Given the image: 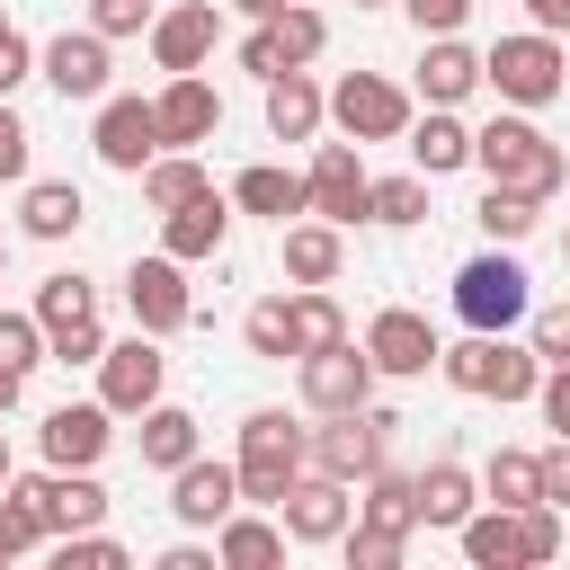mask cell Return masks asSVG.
<instances>
[{
  "label": "cell",
  "instance_id": "6da1fadb",
  "mask_svg": "<svg viewBox=\"0 0 570 570\" xmlns=\"http://www.w3.org/2000/svg\"><path fill=\"white\" fill-rule=\"evenodd\" d=\"M472 169H481L490 187H517V196H534V205H552V196L570 187V160H561V142H543L525 116H490V125L472 134Z\"/></svg>",
  "mask_w": 570,
  "mask_h": 570
},
{
  "label": "cell",
  "instance_id": "7a4b0ae2",
  "mask_svg": "<svg viewBox=\"0 0 570 570\" xmlns=\"http://www.w3.org/2000/svg\"><path fill=\"white\" fill-rule=\"evenodd\" d=\"M436 374H445L454 392H472V401H534L543 356H534L525 338H508V330H472L463 347H436Z\"/></svg>",
  "mask_w": 570,
  "mask_h": 570
},
{
  "label": "cell",
  "instance_id": "3957f363",
  "mask_svg": "<svg viewBox=\"0 0 570 570\" xmlns=\"http://www.w3.org/2000/svg\"><path fill=\"white\" fill-rule=\"evenodd\" d=\"M303 436H312V428H294L285 410H249V419H240V454H232L240 508H276V499H285V481L303 472Z\"/></svg>",
  "mask_w": 570,
  "mask_h": 570
},
{
  "label": "cell",
  "instance_id": "277c9868",
  "mask_svg": "<svg viewBox=\"0 0 570 570\" xmlns=\"http://www.w3.org/2000/svg\"><path fill=\"white\" fill-rule=\"evenodd\" d=\"M481 80H490L508 107H552L561 80H570V53H561V36L525 27V36H499V45L481 53Z\"/></svg>",
  "mask_w": 570,
  "mask_h": 570
},
{
  "label": "cell",
  "instance_id": "5b68a950",
  "mask_svg": "<svg viewBox=\"0 0 570 570\" xmlns=\"http://www.w3.org/2000/svg\"><path fill=\"white\" fill-rule=\"evenodd\" d=\"M454 312H463V330H517V321L534 312V285H525V267L508 258V240H490L481 258L454 267Z\"/></svg>",
  "mask_w": 570,
  "mask_h": 570
},
{
  "label": "cell",
  "instance_id": "8992f818",
  "mask_svg": "<svg viewBox=\"0 0 570 570\" xmlns=\"http://www.w3.org/2000/svg\"><path fill=\"white\" fill-rule=\"evenodd\" d=\"M27 312L45 321V356H53V365H98L107 330H98V285H89V276H71V267L45 276Z\"/></svg>",
  "mask_w": 570,
  "mask_h": 570
},
{
  "label": "cell",
  "instance_id": "52a82bcc",
  "mask_svg": "<svg viewBox=\"0 0 570 570\" xmlns=\"http://www.w3.org/2000/svg\"><path fill=\"white\" fill-rule=\"evenodd\" d=\"M392 428H401V419H392V410H374V401H365V410H330V428H312V436H303V463L356 490V481L383 463V436H392Z\"/></svg>",
  "mask_w": 570,
  "mask_h": 570
},
{
  "label": "cell",
  "instance_id": "ba28073f",
  "mask_svg": "<svg viewBox=\"0 0 570 570\" xmlns=\"http://www.w3.org/2000/svg\"><path fill=\"white\" fill-rule=\"evenodd\" d=\"M330 125H338L347 142H401V134H410V89L383 80V71H347V80L330 89Z\"/></svg>",
  "mask_w": 570,
  "mask_h": 570
},
{
  "label": "cell",
  "instance_id": "9c48e42d",
  "mask_svg": "<svg viewBox=\"0 0 570 570\" xmlns=\"http://www.w3.org/2000/svg\"><path fill=\"white\" fill-rule=\"evenodd\" d=\"M160 383H169V356H160L151 330L98 347V401H107V419H142V410L160 401Z\"/></svg>",
  "mask_w": 570,
  "mask_h": 570
},
{
  "label": "cell",
  "instance_id": "30bf717a",
  "mask_svg": "<svg viewBox=\"0 0 570 570\" xmlns=\"http://www.w3.org/2000/svg\"><path fill=\"white\" fill-rule=\"evenodd\" d=\"M294 383H303V410H365L374 401V356H365V338H338V347H312V356H294Z\"/></svg>",
  "mask_w": 570,
  "mask_h": 570
},
{
  "label": "cell",
  "instance_id": "8fae6325",
  "mask_svg": "<svg viewBox=\"0 0 570 570\" xmlns=\"http://www.w3.org/2000/svg\"><path fill=\"white\" fill-rule=\"evenodd\" d=\"M347 517H356V499H347V481H330V472H294L285 481V499H276V525H285V543H338L347 534Z\"/></svg>",
  "mask_w": 570,
  "mask_h": 570
},
{
  "label": "cell",
  "instance_id": "7c38bea8",
  "mask_svg": "<svg viewBox=\"0 0 570 570\" xmlns=\"http://www.w3.org/2000/svg\"><path fill=\"white\" fill-rule=\"evenodd\" d=\"M365 160H356V142H312V169H303V205L321 214V223H365Z\"/></svg>",
  "mask_w": 570,
  "mask_h": 570
},
{
  "label": "cell",
  "instance_id": "4fadbf2b",
  "mask_svg": "<svg viewBox=\"0 0 570 570\" xmlns=\"http://www.w3.org/2000/svg\"><path fill=\"white\" fill-rule=\"evenodd\" d=\"M125 303H134V330H151V338H169V330H187V321H196V294H187V267H178L169 249H151V258H134V276H125Z\"/></svg>",
  "mask_w": 570,
  "mask_h": 570
},
{
  "label": "cell",
  "instance_id": "5bb4252c",
  "mask_svg": "<svg viewBox=\"0 0 570 570\" xmlns=\"http://www.w3.org/2000/svg\"><path fill=\"white\" fill-rule=\"evenodd\" d=\"M232 508H240V472H232V463H214V454L196 445V454L169 472V517H178L187 534H214Z\"/></svg>",
  "mask_w": 570,
  "mask_h": 570
},
{
  "label": "cell",
  "instance_id": "9a60e30c",
  "mask_svg": "<svg viewBox=\"0 0 570 570\" xmlns=\"http://www.w3.org/2000/svg\"><path fill=\"white\" fill-rule=\"evenodd\" d=\"M436 330H428V312H410V303H383L374 321H365V356H374V374H392V383H410V374H428L436 365Z\"/></svg>",
  "mask_w": 570,
  "mask_h": 570
},
{
  "label": "cell",
  "instance_id": "2e32d148",
  "mask_svg": "<svg viewBox=\"0 0 570 570\" xmlns=\"http://www.w3.org/2000/svg\"><path fill=\"white\" fill-rule=\"evenodd\" d=\"M89 142H98V160H107V169H125V178H142V160H151V151H169V142H160L151 98H98Z\"/></svg>",
  "mask_w": 570,
  "mask_h": 570
},
{
  "label": "cell",
  "instance_id": "e0dca14e",
  "mask_svg": "<svg viewBox=\"0 0 570 570\" xmlns=\"http://www.w3.org/2000/svg\"><path fill=\"white\" fill-rule=\"evenodd\" d=\"M151 116H160V142H169V151H196V142H214L223 98H214L205 71H169V89L151 98Z\"/></svg>",
  "mask_w": 570,
  "mask_h": 570
},
{
  "label": "cell",
  "instance_id": "ac0fdd59",
  "mask_svg": "<svg viewBox=\"0 0 570 570\" xmlns=\"http://www.w3.org/2000/svg\"><path fill=\"white\" fill-rule=\"evenodd\" d=\"M223 240H232V196H214V187L160 214V249H169L178 267H196V258H223Z\"/></svg>",
  "mask_w": 570,
  "mask_h": 570
},
{
  "label": "cell",
  "instance_id": "d6986e66",
  "mask_svg": "<svg viewBox=\"0 0 570 570\" xmlns=\"http://www.w3.org/2000/svg\"><path fill=\"white\" fill-rule=\"evenodd\" d=\"M36 436H45V463L53 472H98V454H107L116 428H107V401H62Z\"/></svg>",
  "mask_w": 570,
  "mask_h": 570
},
{
  "label": "cell",
  "instance_id": "ffe728a7",
  "mask_svg": "<svg viewBox=\"0 0 570 570\" xmlns=\"http://www.w3.org/2000/svg\"><path fill=\"white\" fill-rule=\"evenodd\" d=\"M214 36H223L214 0H178V9H160V18H151V62H160V71H205Z\"/></svg>",
  "mask_w": 570,
  "mask_h": 570
},
{
  "label": "cell",
  "instance_id": "44dd1931",
  "mask_svg": "<svg viewBox=\"0 0 570 570\" xmlns=\"http://www.w3.org/2000/svg\"><path fill=\"white\" fill-rule=\"evenodd\" d=\"M36 71H45L62 98H107V71H116V62H107V36L80 27V36H53V45L36 53Z\"/></svg>",
  "mask_w": 570,
  "mask_h": 570
},
{
  "label": "cell",
  "instance_id": "7402d4cb",
  "mask_svg": "<svg viewBox=\"0 0 570 570\" xmlns=\"http://www.w3.org/2000/svg\"><path fill=\"white\" fill-rule=\"evenodd\" d=\"M472 89H481V53L463 36H428L419 45V98L428 107H463Z\"/></svg>",
  "mask_w": 570,
  "mask_h": 570
},
{
  "label": "cell",
  "instance_id": "603a6c76",
  "mask_svg": "<svg viewBox=\"0 0 570 570\" xmlns=\"http://www.w3.org/2000/svg\"><path fill=\"white\" fill-rule=\"evenodd\" d=\"M410 490H419V525H445V534H454V525L481 508V481H472L454 454H436L428 472H410Z\"/></svg>",
  "mask_w": 570,
  "mask_h": 570
},
{
  "label": "cell",
  "instance_id": "cb8c5ba5",
  "mask_svg": "<svg viewBox=\"0 0 570 570\" xmlns=\"http://www.w3.org/2000/svg\"><path fill=\"white\" fill-rule=\"evenodd\" d=\"M454 543H463L472 570H525V525H517V508H472V517L454 525Z\"/></svg>",
  "mask_w": 570,
  "mask_h": 570
},
{
  "label": "cell",
  "instance_id": "d4e9b609",
  "mask_svg": "<svg viewBox=\"0 0 570 570\" xmlns=\"http://www.w3.org/2000/svg\"><path fill=\"white\" fill-rule=\"evenodd\" d=\"M321 116H330V98H321L312 71H276V80H267V134H276V142H312Z\"/></svg>",
  "mask_w": 570,
  "mask_h": 570
},
{
  "label": "cell",
  "instance_id": "484cf974",
  "mask_svg": "<svg viewBox=\"0 0 570 570\" xmlns=\"http://www.w3.org/2000/svg\"><path fill=\"white\" fill-rule=\"evenodd\" d=\"M410 160H419V178L472 169V125H463L454 107H428V116H410Z\"/></svg>",
  "mask_w": 570,
  "mask_h": 570
},
{
  "label": "cell",
  "instance_id": "4316f807",
  "mask_svg": "<svg viewBox=\"0 0 570 570\" xmlns=\"http://www.w3.org/2000/svg\"><path fill=\"white\" fill-rule=\"evenodd\" d=\"M232 214L285 223V214H312V205H303V178H294V169H276V160H249V169L232 178Z\"/></svg>",
  "mask_w": 570,
  "mask_h": 570
},
{
  "label": "cell",
  "instance_id": "83f0119b",
  "mask_svg": "<svg viewBox=\"0 0 570 570\" xmlns=\"http://www.w3.org/2000/svg\"><path fill=\"white\" fill-rule=\"evenodd\" d=\"M338 267H347L338 223H321V214H312V223H285V276H294V285H330Z\"/></svg>",
  "mask_w": 570,
  "mask_h": 570
},
{
  "label": "cell",
  "instance_id": "f1b7e54d",
  "mask_svg": "<svg viewBox=\"0 0 570 570\" xmlns=\"http://www.w3.org/2000/svg\"><path fill=\"white\" fill-rule=\"evenodd\" d=\"M18 223H27V240H71V232L89 223V205H80L71 178H36L27 205H18Z\"/></svg>",
  "mask_w": 570,
  "mask_h": 570
},
{
  "label": "cell",
  "instance_id": "f546056e",
  "mask_svg": "<svg viewBox=\"0 0 570 570\" xmlns=\"http://www.w3.org/2000/svg\"><path fill=\"white\" fill-rule=\"evenodd\" d=\"M214 561H223V570H267V561H285V525L232 508V517L214 525Z\"/></svg>",
  "mask_w": 570,
  "mask_h": 570
},
{
  "label": "cell",
  "instance_id": "4dcf8cb0",
  "mask_svg": "<svg viewBox=\"0 0 570 570\" xmlns=\"http://www.w3.org/2000/svg\"><path fill=\"white\" fill-rule=\"evenodd\" d=\"M214 178H205V160L196 151H151L142 160V205L151 214H169V205H187V196H205Z\"/></svg>",
  "mask_w": 570,
  "mask_h": 570
},
{
  "label": "cell",
  "instance_id": "1f68e13d",
  "mask_svg": "<svg viewBox=\"0 0 570 570\" xmlns=\"http://www.w3.org/2000/svg\"><path fill=\"white\" fill-rule=\"evenodd\" d=\"M187 454H196V410L151 401V410H142V463H151V472H178Z\"/></svg>",
  "mask_w": 570,
  "mask_h": 570
},
{
  "label": "cell",
  "instance_id": "d6a6232c",
  "mask_svg": "<svg viewBox=\"0 0 570 570\" xmlns=\"http://www.w3.org/2000/svg\"><path fill=\"white\" fill-rule=\"evenodd\" d=\"M356 490H365V499H356V517H365V525L419 534V490H410V472H383V463H374V472H365Z\"/></svg>",
  "mask_w": 570,
  "mask_h": 570
},
{
  "label": "cell",
  "instance_id": "836d02e7",
  "mask_svg": "<svg viewBox=\"0 0 570 570\" xmlns=\"http://www.w3.org/2000/svg\"><path fill=\"white\" fill-rule=\"evenodd\" d=\"M258 27L276 36V53H285V71H303V62H312V53L330 45V18H321V9H303V0H285V9H276V18H258Z\"/></svg>",
  "mask_w": 570,
  "mask_h": 570
},
{
  "label": "cell",
  "instance_id": "e575fe53",
  "mask_svg": "<svg viewBox=\"0 0 570 570\" xmlns=\"http://www.w3.org/2000/svg\"><path fill=\"white\" fill-rule=\"evenodd\" d=\"M285 312H294V356H312V347H338V338H347V312H338L321 285L285 294Z\"/></svg>",
  "mask_w": 570,
  "mask_h": 570
},
{
  "label": "cell",
  "instance_id": "d590c367",
  "mask_svg": "<svg viewBox=\"0 0 570 570\" xmlns=\"http://www.w3.org/2000/svg\"><path fill=\"white\" fill-rule=\"evenodd\" d=\"M365 223H392V232L428 223V178H419V169H410V178H374V187H365Z\"/></svg>",
  "mask_w": 570,
  "mask_h": 570
},
{
  "label": "cell",
  "instance_id": "8d00e7d4",
  "mask_svg": "<svg viewBox=\"0 0 570 570\" xmlns=\"http://www.w3.org/2000/svg\"><path fill=\"white\" fill-rule=\"evenodd\" d=\"M481 490H490V508H534V499H543L534 454H525V445H499V454H490V472H481Z\"/></svg>",
  "mask_w": 570,
  "mask_h": 570
},
{
  "label": "cell",
  "instance_id": "74e56055",
  "mask_svg": "<svg viewBox=\"0 0 570 570\" xmlns=\"http://www.w3.org/2000/svg\"><path fill=\"white\" fill-rule=\"evenodd\" d=\"M534 214H543V205H534V196H517V187H481V205H472V223H481L490 240H508V249L534 232Z\"/></svg>",
  "mask_w": 570,
  "mask_h": 570
},
{
  "label": "cell",
  "instance_id": "f35d334b",
  "mask_svg": "<svg viewBox=\"0 0 570 570\" xmlns=\"http://www.w3.org/2000/svg\"><path fill=\"white\" fill-rule=\"evenodd\" d=\"M240 338H249V356H267V365H285V356H294V312H285V294H267V303H249V321H240Z\"/></svg>",
  "mask_w": 570,
  "mask_h": 570
},
{
  "label": "cell",
  "instance_id": "ab89813d",
  "mask_svg": "<svg viewBox=\"0 0 570 570\" xmlns=\"http://www.w3.org/2000/svg\"><path fill=\"white\" fill-rule=\"evenodd\" d=\"M338 552H347V570H401V552H410V534H392V525H365V517H347V534H338Z\"/></svg>",
  "mask_w": 570,
  "mask_h": 570
},
{
  "label": "cell",
  "instance_id": "60d3db41",
  "mask_svg": "<svg viewBox=\"0 0 570 570\" xmlns=\"http://www.w3.org/2000/svg\"><path fill=\"white\" fill-rule=\"evenodd\" d=\"M0 365L9 374H36L45 365V321L36 312H0Z\"/></svg>",
  "mask_w": 570,
  "mask_h": 570
},
{
  "label": "cell",
  "instance_id": "b9f144b4",
  "mask_svg": "<svg viewBox=\"0 0 570 570\" xmlns=\"http://www.w3.org/2000/svg\"><path fill=\"white\" fill-rule=\"evenodd\" d=\"M45 543V517L18 499V490H0V561H18V552H36Z\"/></svg>",
  "mask_w": 570,
  "mask_h": 570
},
{
  "label": "cell",
  "instance_id": "7bdbcfd3",
  "mask_svg": "<svg viewBox=\"0 0 570 570\" xmlns=\"http://www.w3.org/2000/svg\"><path fill=\"white\" fill-rule=\"evenodd\" d=\"M151 18H160L151 0H89V27H98L107 45H116V36H151Z\"/></svg>",
  "mask_w": 570,
  "mask_h": 570
},
{
  "label": "cell",
  "instance_id": "ee69618b",
  "mask_svg": "<svg viewBox=\"0 0 570 570\" xmlns=\"http://www.w3.org/2000/svg\"><path fill=\"white\" fill-rule=\"evenodd\" d=\"M62 561H71V570H116V561H125V543H116V534H98V525H80V534H62Z\"/></svg>",
  "mask_w": 570,
  "mask_h": 570
},
{
  "label": "cell",
  "instance_id": "f6af8a7d",
  "mask_svg": "<svg viewBox=\"0 0 570 570\" xmlns=\"http://www.w3.org/2000/svg\"><path fill=\"white\" fill-rule=\"evenodd\" d=\"M534 330H525V347L543 356V365H570V312H525Z\"/></svg>",
  "mask_w": 570,
  "mask_h": 570
},
{
  "label": "cell",
  "instance_id": "bcb514c9",
  "mask_svg": "<svg viewBox=\"0 0 570 570\" xmlns=\"http://www.w3.org/2000/svg\"><path fill=\"white\" fill-rule=\"evenodd\" d=\"M401 9H410V27H419V36H454V27L472 18V0H401Z\"/></svg>",
  "mask_w": 570,
  "mask_h": 570
},
{
  "label": "cell",
  "instance_id": "7dc6e473",
  "mask_svg": "<svg viewBox=\"0 0 570 570\" xmlns=\"http://www.w3.org/2000/svg\"><path fill=\"white\" fill-rule=\"evenodd\" d=\"M9 178H27V116L0 98V187H9Z\"/></svg>",
  "mask_w": 570,
  "mask_h": 570
},
{
  "label": "cell",
  "instance_id": "c3c4849f",
  "mask_svg": "<svg viewBox=\"0 0 570 570\" xmlns=\"http://www.w3.org/2000/svg\"><path fill=\"white\" fill-rule=\"evenodd\" d=\"M18 80H36V45H27L18 27H0V98H9Z\"/></svg>",
  "mask_w": 570,
  "mask_h": 570
},
{
  "label": "cell",
  "instance_id": "681fc988",
  "mask_svg": "<svg viewBox=\"0 0 570 570\" xmlns=\"http://www.w3.org/2000/svg\"><path fill=\"white\" fill-rule=\"evenodd\" d=\"M534 481H543V508H570V436L552 454H534Z\"/></svg>",
  "mask_w": 570,
  "mask_h": 570
},
{
  "label": "cell",
  "instance_id": "f907efd6",
  "mask_svg": "<svg viewBox=\"0 0 570 570\" xmlns=\"http://www.w3.org/2000/svg\"><path fill=\"white\" fill-rule=\"evenodd\" d=\"M240 71H249L258 89H267V80L285 71V53H276V36H267V27H258V36H240Z\"/></svg>",
  "mask_w": 570,
  "mask_h": 570
},
{
  "label": "cell",
  "instance_id": "816d5d0a",
  "mask_svg": "<svg viewBox=\"0 0 570 570\" xmlns=\"http://www.w3.org/2000/svg\"><path fill=\"white\" fill-rule=\"evenodd\" d=\"M534 401H543V419L570 436V365H543V383H534Z\"/></svg>",
  "mask_w": 570,
  "mask_h": 570
},
{
  "label": "cell",
  "instance_id": "f5cc1de1",
  "mask_svg": "<svg viewBox=\"0 0 570 570\" xmlns=\"http://www.w3.org/2000/svg\"><path fill=\"white\" fill-rule=\"evenodd\" d=\"M160 570H223V561H214V543H169Z\"/></svg>",
  "mask_w": 570,
  "mask_h": 570
},
{
  "label": "cell",
  "instance_id": "db71d44e",
  "mask_svg": "<svg viewBox=\"0 0 570 570\" xmlns=\"http://www.w3.org/2000/svg\"><path fill=\"white\" fill-rule=\"evenodd\" d=\"M525 9H534V27H543V36H570V0H525Z\"/></svg>",
  "mask_w": 570,
  "mask_h": 570
},
{
  "label": "cell",
  "instance_id": "11a10c76",
  "mask_svg": "<svg viewBox=\"0 0 570 570\" xmlns=\"http://www.w3.org/2000/svg\"><path fill=\"white\" fill-rule=\"evenodd\" d=\"M18 392H27V374H9V365H0V419L18 410Z\"/></svg>",
  "mask_w": 570,
  "mask_h": 570
},
{
  "label": "cell",
  "instance_id": "9f6ffc18",
  "mask_svg": "<svg viewBox=\"0 0 570 570\" xmlns=\"http://www.w3.org/2000/svg\"><path fill=\"white\" fill-rule=\"evenodd\" d=\"M240 9H249V18H276V9H285V0H240Z\"/></svg>",
  "mask_w": 570,
  "mask_h": 570
},
{
  "label": "cell",
  "instance_id": "6f0895ef",
  "mask_svg": "<svg viewBox=\"0 0 570 570\" xmlns=\"http://www.w3.org/2000/svg\"><path fill=\"white\" fill-rule=\"evenodd\" d=\"M9 472H18V454H9V436H0V490H9Z\"/></svg>",
  "mask_w": 570,
  "mask_h": 570
},
{
  "label": "cell",
  "instance_id": "680465c9",
  "mask_svg": "<svg viewBox=\"0 0 570 570\" xmlns=\"http://www.w3.org/2000/svg\"><path fill=\"white\" fill-rule=\"evenodd\" d=\"M356 9H392V0H356Z\"/></svg>",
  "mask_w": 570,
  "mask_h": 570
},
{
  "label": "cell",
  "instance_id": "91938a15",
  "mask_svg": "<svg viewBox=\"0 0 570 570\" xmlns=\"http://www.w3.org/2000/svg\"><path fill=\"white\" fill-rule=\"evenodd\" d=\"M561 258H570V232H561Z\"/></svg>",
  "mask_w": 570,
  "mask_h": 570
},
{
  "label": "cell",
  "instance_id": "94428289",
  "mask_svg": "<svg viewBox=\"0 0 570 570\" xmlns=\"http://www.w3.org/2000/svg\"><path fill=\"white\" fill-rule=\"evenodd\" d=\"M0 267H9V249H0Z\"/></svg>",
  "mask_w": 570,
  "mask_h": 570
},
{
  "label": "cell",
  "instance_id": "6125c7cd",
  "mask_svg": "<svg viewBox=\"0 0 570 570\" xmlns=\"http://www.w3.org/2000/svg\"><path fill=\"white\" fill-rule=\"evenodd\" d=\"M0 27H9V18H0Z\"/></svg>",
  "mask_w": 570,
  "mask_h": 570
}]
</instances>
